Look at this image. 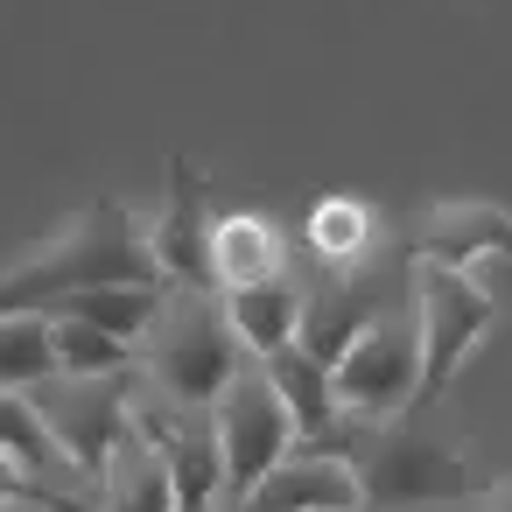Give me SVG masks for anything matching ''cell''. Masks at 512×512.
<instances>
[{
    "mask_svg": "<svg viewBox=\"0 0 512 512\" xmlns=\"http://www.w3.org/2000/svg\"><path fill=\"white\" fill-rule=\"evenodd\" d=\"M421 260H449V267H484V260H512V211L498 204H477V197H456V204H428L414 239H407Z\"/></svg>",
    "mask_w": 512,
    "mask_h": 512,
    "instance_id": "cell-10",
    "label": "cell"
},
{
    "mask_svg": "<svg viewBox=\"0 0 512 512\" xmlns=\"http://www.w3.org/2000/svg\"><path fill=\"white\" fill-rule=\"evenodd\" d=\"M57 372V316L50 309H0V393H29Z\"/></svg>",
    "mask_w": 512,
    "mask_h": 512,
    "instance_id": "cell-16",
    "label": "cell"
},
{
    "mask_svg": "<svg viewBox=\"0 0 512 512\" xmlns=\"http://www.w3.org/2000/svg\"><path fill=\"white\" fill-rule=\"evenodd\" d=\"M162 295H169V288H155V281H106V288L57 295L50 316H85V323H99V330H113V337L141 344L148 323H155V309H162Z\"/></svg>",
    "mask_w": 512,
    "mask_h": 512,
    "instance_id": "cell-15",
    "label": "cell"
},
{
    "mask_svg": "<svg viewBox=\"0 0 512 512\" xmlns=\"http://www.w3.org/2000/svg\"><path fill=\"white\" fill-rule=\"evenodd\" d=\"M134 386H141V365H134V372H50L43 386H29L43 428L71 449V463H78L92 484H99L106 456H113L120 435H127Z\"/></svg>",
    "mask_w": 512,
    "mask_h": 512,
    "instance_id": "cell-6",
    "label": "cell"
},
{
    "mask_svg": "<svg viewBox=\"0 0 512 512\" xmlns=\"http://www.w3.org/2000/svg\"><path fill=\"white\" fill-rule=\"evenodd\" d=\"M281 267H295V253H288L274 218H260V211L211 218V281L218 288H246V281H267Z\"/></svg>",
    "mask_w": 512,
    "mask_h": 512,
    "instance_id": "cell-12",
    "label": "cell"
},
{
    "mask_svg": "<svg viewBox=\"0 0 512 512\" xmlns=\"http://www.w3.org/2000/svg\"><path fill=\"white\" fill-rule=\"evenodd\" d=\"M225 512H358V470L351 456H330V449H288Z\"/></svg>",
    "mask_w": 512,
    "mask_h": 512,
    "instance_id": "cell-9",
    "label": "cell"
},
{
    "mask_svg": "<svg viewBox=\"0 0 512 512\" xmlns=\"http://www.w3.org/2000/svg\"><path fill=\"white\" fill-rule=\"evenodd\" d=\"M470 512H512V477H505V484H498V491H491V498H477V505H470Z\"/></svg>",
    "mask_w": 512,
    "mask_h": 512,
    "instance_id": "cell-19",
    "label": "cell"
},
{
    "mask_svg": "<svg viewBox=\"0 0 512 512\" xmlns=\"http://www.w3.org/2000/svg\"><path fill=\"white\" fill-rule=\"evenodd\" d=\"M246 358L253 351L232 330L225 288H169L155 323H148V337H141V379L169 407H211Z\"/></svg>",
    "mask_w": 512,
    "mask_h": 512,
    "instance_id": "cell-2",
    "label": "cell"
},
{
    "mask_svg": "<svg viewBox=\"0 0 512 512\" xmlns=\"http://www.w3.org/2000/svg\"><path fill=\"white\" fill-rule=\"evenodd\" d=\"M0 449L8 456H22L36 477H50V484H64V491H78V498H99V484L71 463V449L43 428V414H36V400L29 393H0Z\"/></svg>",
    "mask_w": 512,
    "mask_h": 512,
    "instance_id": "cell-14",
    "label": "cell"
},
{
    "mask_svg": "<svg viewBox=\"0 0 512 512\" xmlns=\"http://www.w3.org/2000/svg\"><path fill=\"white\" fill-rule=\"evenodd\" d=\"M106 281H162V260L148 246V225L106 197V204H85L71 225H57L22 267L0 274V309H50L57 295H78V288H106Z\"/></svg>",
    "mask_w": 512,
    "mask_h": 512,
    "instance_id": "cell-1",
    "label": "cell"
},
{
    "mask_svg": "<svg viewBox=\"0 0 512 512\" xmlns=\"http://www.w3.org/2000/svg\"><path fill=\"white\" fill-rule=\"evenodd\" d=\"M302 302H309V281H302V267H281V274H267V281L225 288L232 330L246 337V351H253V358H260V351H281V344H295V330H302Z\"/></svg>",
    "mask_w": 512,
    "mask_h": 512,
    "instance_id": "cell-11",
    "label": "cell"
},
{
    "mask_svg": "<svg viewBox=\"0 0 512 512\" xmlns=\"http://www.w3.org/2000/svg\"><path fill=\"white\" fill-rule=\"evenodd\" d=\"M148 246H155L169 288H218L211 281V204H204V176L190 155H169V183L148 218Z\"/></svg>",
    "mask_w": 512,
    "mask_h": 512,
    "instance_id": "cell-8",
    "label": "cell"
},
{
    "mask_svg": "<svg viewBox=\"0 0 512 512\" xmlns=\"http://www.w3.org/2000/svg\"><path fill=\"white\" fill-rule=\"evenodd\" d=\"M0 512H57V505H36V498H0Z\"/></svg>",
    "mask_w": 512,
    "mask_h": 512,
    "instance_id": "cell-20",
    "label": "cell"
},
{
    "mask_svg": "<svg viewBox=\"0 0 512 512\" xmlns=\"http://www.w3.org/2000/svg\"><path fill=\"white\" fill-rule=\"evenodd\" d=\"M372 246H379V225H372V211H365L358 197H323V204L309 211V225H302L309 267H351V260H365Z\"/></svg>",
    "mask_w": 512,
    "mask_h": 512,
    "instance_id": "cell-17",
    "label": "cell"
},
{
    "mask_svg": "<svg viewBox=\"0 0 512 512\" xmlns=\"http://www.w3.org/2000/svg\"><path fill=\"white\" fill-rule=\"evenodd\" d=\"M414 316H421V400H435V393L456 386V372L491 337L498 302H491V288L470 267H449V260H421L414 253Z\"/></svg>",
    "mask_w": 512,
    "mask_h": 512,
    "instance_id": "cell-4",
    "label": "cell"
},
{
    "mask_svg": "<svg viewBox=\"0 0 512 512\" xmlns=\"http://www.w3.org/2000/svg\"><path fill=\"white\" fill-rule=\"evenodd\" d=\"M99 512H183V505H176L169 456H162L141 428H127L120 449L106 456V470H99Z\"/></svg>",
    "mask_w": 512,
    "mask_h": 512,
    "instance_id": "cell-13",
    "label": "cell"
},
{
    "mask_svg": "<svg viewBox=\"0 0 512 512\" xmlns=\"http://www.w3.org/2000/svg\"><path fill=\"white\" fill-rule=\"evenodd\" d=\"M141 344L85 323V316H57V372H134Z\"/></svg>",
    "mask_w": 512,
    "mask_h": 512,
    "instance_id": "cell-18",
    "label": "cell"
},
{
    "mask_svg": "<svg viewBox=\"0 0 512 512\" xmlns=\"http://www.w3.org/2000/svg\"><path fill=\"white\" fill-rule=\"evenodd\" d=\"M351 470H358V512H435V505L477 498L470 456L428 428H407V421L365 428L351 449Z\"/></svg>",
    "mask_w": 512,
    "mask_h": 512,
    "instance_id": "cell-3",
    "label": "cell"
},
{
    "mask_svg": "<svg viewBox=\"0 0 512 512\" xmlns=\"http://www.w3.org/2000/svg\"><path fill=\"white\" fill-rule=\"evenodd\" d=\"M211 421H218V449H225V505L246 498V491L295 449V414H288V400L274 393V379H267L260 358H246V365L232 372V386L211 400Z\"/></svg>",
    "mask_w": 512,
    "mask_h": 512,
    "instance_id": "cell-7",
    "label": "cell"
},
{
    "mask_svg": "<svg viewBox=\"0 0 512 512\" xmlns=\"http://www.w3.org/2000/svg\"><path fill=\"white\" fill-rule=\"evenodd\" d=\"M330 379H337L344 414L365 421V428L400 421L421 400V316H414V288L379 323H365V337L330 365Z\"/></svg>",
    "mask_w": 512,
    "mask_h": 512,
    "instance_id": "cell-5",
    "label": "cell"
}]
</instances>
